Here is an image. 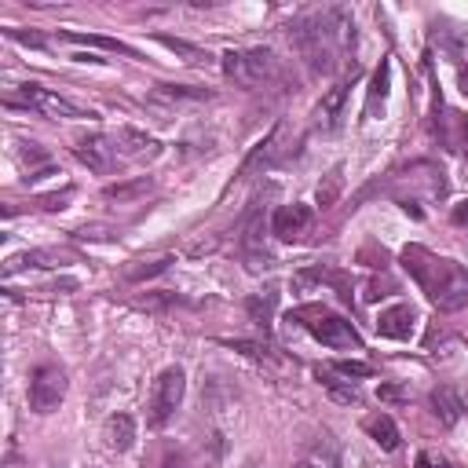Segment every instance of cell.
<instances>
[{"label": "cell", "instance_id": "cell-21", "mask_svg": "<svg viewBox=\"0 0 468 468\" xmlns=\"http://www.w3.org/2000/svg\"><path fill=\"white\" fill-rule=\"evenodd\" d=\"M62 41H70V44H91V48H107V52H121V55H136L129 44H121V41H110V37H84V33H59Z\"/></svg>", "mask_w": 468, "mask_h": 468}, {"label": "cell", "instance_id": "cell-36", "mask_svg": "<svg viewBox=\"0 0 468 468\" xmlns=\"http://www.w3.org/2000/svg\"><path fill=\"white\" fill-rule=\"evenodd\" d=\"M464 344H468V337H464Z\"/></svg>", "mask_w": 468, "mask_h": 468}, {"label": "cell", "instance_id": "cell-17", "mask_svg": "<svg viewBox=\"0 0 468 468\" xmlns=\"http://www.w3.org/2000/svg\"><path fill=\"white\" fill-rule=\"evenodd\" d=\"M388 84H392V62L381 59L377 73H373V84H369V96H366V114H369V118L377 114V107H385V100H388Z\"/></svg>", "mask_w": 468, "mask_h": 468}, {"label": "cell", "instance_id": "cell-9", "mask_svg": "<svg viewBox=\"0 0 468 468\" xmlns=\"http://www.w3.org/2000/svg\"><path fill=\"white\" fill-rule=\"evenodd\" d=\"M311 220H315V213L308 205H282L271 220V231L282 242H297V238H304L311 231Z\"/></svg>", "mask_w": 468, "mask_h": 468}, {"label": "cell", "instance_id": "cell-12", "mask_svg": "<svg viewBox=\"0 0 468 468\" xmlns=\"http://www.w3.org/2000/svg\"><path fill=\"white\" fill-rule=\"evenodd\" d=\"M362 428H366V435H369L373 443H377L381 450H396V446H399V439H403V435H399V428H396V421H392L388 414H373V417H366V425H362Z\"/></svg>", "mask_w": 468, "mask_h": 468}, {"label": "cell", "instance_id": "cell-32", "mask_svg": "<svg viewBox=\"0 0 468 468\" xmlns=\"http://www.w3.org/2000/svg\"><path fill=\"white\" fill-rule=\"evenodd\" d=\"M457 88H461V96L468 100V62L457 66Z\"/></svg>", "mask_w": 468, "mask_h": 468}, {"label": "cell", "instance_id": "cell-35", "mask_svg": "<svg viewBox=\"0 0 468 468\" xmlns=\"http://www.w3.org/2000/svg\"><path fill=\"white\" fill-rule=\"evenodd\" d=\"M381 396H385V399H403V392H399V388H381Z\"/></svg>", "mask_w": 468, "mask_h": 468}, {"label": "cell", "instance_id": "cell-33", "mask_svg": "<svg viewBox=\"0 0 468 468\" xmlns=\"http://www.w3.org/2000/svg\"><path fill=\"white\" fill-rule=\"evenodd\" d=\"M161 468H183V454H165Z\"/></svg>", "mask_w": 468, "mask_h": 468}, {"label": "cell", "instance_id": "cell-13", "mask_svg": "<svg viewBox=\"0 0 468 468\" xmlns=\"http://www.w3.org/2000/svg\"><path fill=\"white\" fill-rule=\"evenodd\" d=\"M103 439H107V446L110 450H129L132 443H136V421L129 417V414H114L110 421H107V428H103Z\"/></svg>", "mask_w": 468, "mask_h": 468}, {"label": "cell", "instance_id": "cell-15", "mask_svg": "<svg viewBox=\"0 0 468 468\" xmlns=\"http://www.w3.org/2000/svg\"><path fill=\"white\" fill-rule=\"evenodd\" d=\"M150 100H165V103H202L213 100L209 88H186V84H158Z\"/></svg>", "mask_w": 468, "mask_h": 468}, {"label": "cell", "instance_id": "cell-26", "mask_svg": "<svg viewBox=\"0 0 468 468\" xmlns=\"http://www.w3.org/2000/svg\"><path fill=\"white\" fill-rule=\"evenodd\" d=\"M168 263H172V256L150 260V263H143V267H129V278H132V282H143V278H150V274H161Z\"/></svg>", "mask_w": 468, "mask_h": 468}, {"label": "cell", "instance_id": "cell-29", "mask_svg": "<svg viewBox=\"0 0 468 468\" xmlns=\"http://www.w3.org/2000/svg\"><path fill=\"white\" fill-rule=\"evenodd\" d=\"M8 37L19 41V44H30V48H44V44H48L41 33H23V30H8Z\"/></svg>", "mask_w": 468, "mask_h": 468}, {"label": "cell", "instance_id": "cell-8", "mask_svg": "<svg viewBox=\"0 0 468 468\" xmlns=\"http://www.w3.org/2000/svg\"><path fill=\"white\" fill-rule=\"evenodd\" d=\"M73 154H77L81 165H88L91 172H100V176L114 172V165H118V143L107 139V136H84L73 147Z\"/></svg>", "mask_w": 468, "mask_h": 468}, {"label": "cell", "instance_id": "cell-20", "mask_svg": "<svg viewBox=\"0 0 468 468\" xmlns=\"http://www.w3.org/2000/svg\"><path fill=\"white\" fill-rule=\"evenodd\" d=\"M344 100H348V84H333L326 96H322V103H319V125L322 129H333L337 125V118L344 110Z\"/></svg>", "mask_w": 468, "mask_h": 468}, {"label": "cell", "instance_id": "cell-34", "mask_svg": "<svg viewBox=\"0 0 468 468\" xmlns=\"http://www.w3.org/2000/svg\"><path fill=\"white\" fill-rule=\"evenodd\" d=\"M238 468H263V461H260V457H245Z\"/></svg>", "mask_w": 468, "mask_h": 468}, {"label": "cell", "instance_id": "cell-3", "mask_svg": "<svg viewBox=\"0 0 468 468\" xmlns=\"http://www.w3.org/2000/svg\"><path fill=\"white\" fill-rule=\"evenodd\" d=\"M293 319H301V326H304L319 344H326V348H333V351H358V348H362V337L355 333V326H351L348 319L326 311V308L308 304V308H297Z\"/></svg>", "mask_w": 468, "mask_h": 468}, {"label": "cell", "instance_id": "cell-10", "mask_svg": "<svg viewBox=\"0 0 468 468\" xmlns=\"http://www.w3.org/2000/svg\"><path fill=\"white\" fill-rule=\"evenodd\" d=\"M417 330V311L410 304H392L377 315V333L388 340H410Z\"/></svg>", "mask_w": 468, "mask_h": 468}, {"label": "cell", "instance_id": "cell-5", "mask_svg": "<svg viewBox=\"0 0 468 468\" xmlns=\"http://www.w3.org/2000/svg\"><path fill=\"white\" fill-rule=\"evenodd\" d=\"M224 73L242 88H260L278 77V59L267 48H245L224 55Z\"/></svg>", "mask_w": 468, "mask_h": 468}, {"label": "cell", "instance_id": "cell-6", "mask_svg": "<svg viewBox=\"0 0 468 468\" xmlns=\"http://www.w3.org/2000/svg\"><path fill=\"white\" fill-rule=\"evenodd\" d=\"M19 100H23V107H30V110H37L41 118H62V121H73V118H91L84 107H77V103H70L66 96H59V91H52V88H41V84H23L19 88Z\"/></svg>", "mask_w": 468, "mask_h": 468}, {"label": "cell", "instance_id": "cell-11", "mask_svg": "<svg viewBox=\"0 0 468 468\" xmlns=\"http://www.w3.org/2000/svg\"><path fill=\"white\" fill-rule=\"evenodd\" d=\"M114 143L125 147V154L136 158V161H147V158H158V154H161V143H158L154 136L136 132V129H121V136H118Z\"/></svg>", "mask_w": 468, "mask_h": 468}, {"label": "cell", "instance_id": "cell-28", "mask_svg": "<svg viewBox=\"0 0 468 468\" xmlns=\"http://www.w3.org/2000/svg\"><path fill=\"white\" fill-rule=\"evenodd\" d=\"M414 468H450V461L443 454H435V450H421L417 461H414Z\"/></svg>", "mask_w": 468, "mask_h": 468}, {"label": "cell", "instance_id": "cell-14", "mask_svg": "<svg viewBox=\"0 0 468 468\" xmlns=\"http://www.w3.org/2000/svg\"><path fill=\"white\" fill-rule=\"evenodd\" d=\"M278 139H282V129H274L263 143H256V150L245 158V165H242V172H238V179H249L256 168H267L271 161H274V150H278Z\"/></svg>", "mask_w": 468, "mask_h": 468}, {"label": "cell", "instance_id": "cell-16", "mask_svg": "<svg viewBox=\"0 0 468 468\" xmlns=\"http://www.w3.org/2000/svg\"><path fill=\"white\" fill-rule=\"evenodd\" d=\"M432 410H435V417L443 425H457L461 414H464V403H461V396L454 388H435L432 392Z\"/></svg>", "mask_w": 468, "mask_h": 468}, {"label": "cell", "instance_id": "cell-7", "mask_svg": "<svg viewBox=\"0 0 468 468\" xmlns=\"http://www.w3.org/2000/svg\"><path fill=\"white\" fill-rule=\"evenodd\" d=\"M66 399V373L59 366H37L30 377V406L33 414H52Z\"/></svg>", "mask_w": 468, "mask_h": 468}, {"label": "cell", "instance_id": "cell-25", "mask_svg": "<svg viewBox=\"0 0 468 468\" xmlns=\"http://www.w3.org/2000/svg\"><path fill=\"white\" fill-rule=\"evenodd\" d=\"M333 373H340V377H373V366L369 362H351V358H340L333 366Z\"/></svg>", "mask_w": 468, "mask_h": 468}, {"label": "cell", "instance_id": "cell-24", "mask_svg": "<svg viewBox=\"0 0 468 468\" xmlns=\"http://www.w3.org/2000/svg\"><path fill=\"white\" fill-rule=\"evenodd\" d=\"M340 183H344V179H340V168H333V172H330V179H326V186H319V205H322V209H330V205L337 202Z\"/></svg>", "mask_w": 468, "mask_h": 468}, {"label": "cell", "instance_id": "cell-22", "mask_svg": "<svg viewBox=\"0 0 468 468\" xmlns=\"http://www.w3.org/2000/svg\"><path fill=\"white\" fill-rule=\"evenodd\" d=\"M315 377L337 396V399H344V403H358V388L355 385H340L337 377H333V369H315Z\"/></svg>", "mask_w": 468, "mask_h": 468}, {"label": "cell", "instance_id": "cell-30", "mask_svg": "<svg viewBox=\"0 0 468 468\" xmlns=\"http://www.w3.org/2000/svg\"><path fill=\"white\" fill-rule=\"evenodd\" d=\"M73 198V191H70V186H66V191L62 195H52V198H41V205L44 209H66V202Z\"/></svg>", "mask_w": 468, "mask_h": 468}, {"label": "cell", "instance_id": "cell-2", "mask_svg": "<svg viewBox=\"0 0 468 468\" xmlns=\"http://www.w3.org/2000/svg\"><path fill=\"white\" fill-rule=\"evenodd\" d=\"M293 30V41L301 48V55L319 70V73H330L337 66V59L348 52L351 44V19L337 8L330 12H319V15H308L301 23L290 26Z\"/></svg>", "mask_w": 468, "mask_h": 468}, {"label": "cell", "instance_id": "cell-23", "mask_svg": "<svg viewBox=\"0 0 468 468\" xmlns=\"http://www.w3.org/2000/svg\"><path fill=\"white\" fill-rule=\"evenodd\" d=\"M158 44H165V48L176 52V55H183L186 62H205V59H209V52H202L198 44H186V41H176V37H158Z\"/></svg>", "mask_w": 468, "mask_h": 468}, {"label": "cell", "instance_id": "cell-31", "mask_svg": "<svg viewBox=\"0 0 468 468\" xmlns=\"http://www.w3.org/2000/svg\"><path fill=\"white\" fill-rule=\"evenodd\" d=\"M450 216H454V224H457V227H468V198H464V202H457Z\"/></svg>", "mask_w": 468, "mask_h": 468}, {"label": "cell", "instance_id": "cell-18", "mask_svg": "<svg viewBox=\"0 0 468 468\" xmlns=\"http://www.w3.org/2000/svg\"><path fill=\"white\" fill-rule=\"evenodd\" d=\"M62 260H66V253H59V249H33V253L12 256L8 267H5V274H15V271H23V267H55V263H62Z\"/></svg>", "mask_w": 468, "mask_h": 468}, {"label": "cell", "instance_id": "cell-4", "mask_svg": "<svg viewBox=\"0 0 468 468\" xmlns=\"http://www.w3.org/2000/svg\"><path fill=\"white\" fill-rule=\"evenodd\" d=\"M183 392H186V377H183V369L179 366H168L158 373V381L150 388V399H147V425L150 428H165L179 403H183Z\"/></svg>", "mask_w": 468, "mask_h": 468}, {"label": "cell", "instance_id": "cell-27", "mask_svg": "<svg viewBox=\"0 0 468 468\" xmlns=\"http://www.w3.org/2000/svg\"><path fill=\"white\" fill-rule=\"evenodd\" d=\"M271 308H274V293H267L263 301H260V297H253V301H249V311H253V319H256L260 326H267V315H271Z\"/></svg>", "mask_w": 468, "mask_h": 468}, {"label": "cell", "instance_id": "cell-19", "mask_svg": "<svg viewBox=\"0 0 468 468\" xmlns=\"http://www.w3.org/2000/svg\"><path fill=\"white\" fill-rule=\"evenodd\" d=\"M150 186H154V179H150V176H139V179H129V183H114V186H107L103 198L121 205V202H136V198L150 195Z\"/></svg>", "mask_w": 468, "mask_h": 468}, {"label": "cell", "instance_id": "cell-1", "mask_svg": "<svg viewBox=\"0 0 468 468\" xmlns=\"http://www.w3.org/2000/svg\"><path fill=\"white\" fill-rule=\"evenodd\" d=\"M403 267L428 293V301L439 311H461L468 304V271L461 263H454L446 256H435L425 245H406L403 249Z\"/></svg>", "mask_w": 468, "mask_h": 468}]
</instances>
